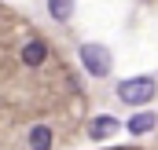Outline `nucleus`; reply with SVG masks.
<instances>
[{"label":"nucleus","mask_w":158,"mask_h":150,"mask_svg":"<svg viewBox=\"0 0 158 150\" xmlns=\"http://www.w3.org/2000/svg\"><path fill=\"white\" fill-rule=\"evenodd\" d=\"M155 124H158V117H155L151 110H136L132 117H129V124H125V128H129L132 136H147V132H151Z\"/></svg>","instance_id":"20e7f679"},{"label":"nucleus","mask_w":158,"mask_h":150,"mask_svg":"<svg viewBox=\"0 0 158 150\" xmlns=\"http://www.w3.org/2000/svg\"><path fill=\"white\" fill-rule=\"evenodd\" d=\"M118 117H110V113H99V117H92V121H88V136H92V139H110V136H114V132H118Z\"/></svg>","instance_id":"7ed1b4c3"},{"label":"nucleus","mask_w":158,"mask_h":150,"mask_svg":"<svg viewBox=\"0 0 158 150\" xmlns=\"http://www.w3.org/2000/svg\"><path fill=\"white\" fill-rule=\"evenodd\" d=\"M52 143H55V136H52L48 124H33L30 128V150H52Z\"/></svg>","instance_id":"423d86ee"},{"label":"nucleus","mask_w":158,"mask_h":150,"mask_svg":"<svg viewBox=\"0 0 158 150\" xmlns=\"http://www.w3.org/2000/svg\"><path fill=\"white\" fill-rule=\"evenodd\" d=\"M77 55H81V66H85L92 77H107L110 66H114V55H110L107 44H81Z\"/></svg>","instance_id":"f03ea898"},{"label":"nucleus","mask_w":158,"mask_h":150,"mask_svg":"<svg viewBox=\"0 0 158 150\" xmlns=\"http://www.w3.org/2000/svg\"><path fill=\"white\" fill-rule=\"evenodd\" d=\"M74 4H77V0H48V15H52L55 22H70V18H74Z\"/></svg>","instance_id":"0eeeda50"},{"label":"nucleus","mask_w":158,"mask_h":150,"mask_svg":"<svg viewBox=\"0 0 158 150\" xmlns=\"http://www.w3.org/2000/svg\"><path fill=\"white\" fill-rule=\"evenodd\" d=\"M155 95H158L155 77H129V81L118 84V99L129 103V106H143V103H151Z\"/></svg>","instance_id":"f257e3e1"},{"label":"nucleus","mask_w":158,"mask_h":150,"mask_svg":"<svg viewBox=\"0 0 158 150\" xmlns=\"http://www.w3.org/2000/svg\"><path fill=\"white\" fill-rule=\"evenodd\" d=\"M19 59H22V66H40V62L48 59V48H44L40 40H30V44H22Z\"/></svg>","instance_id":"39448f33"}]
</instances>
